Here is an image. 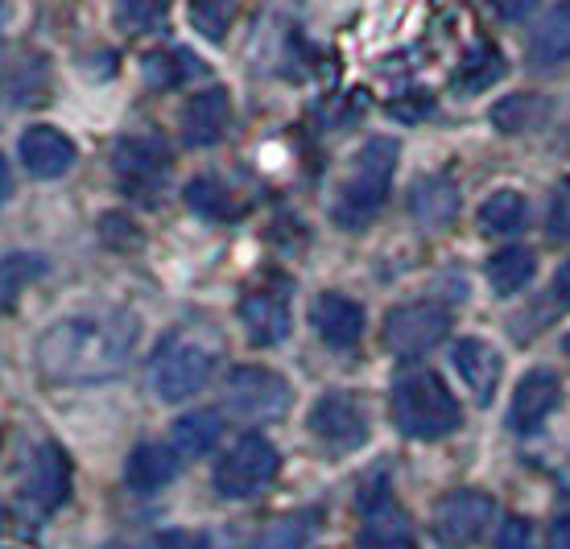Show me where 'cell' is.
Wrapping results in <instances>:
<instances>
[{
    "instance_id": "1",
    "label": "cell",
    "mask_w": 570,
    "mask_h": 549,
    "mask_svg": "<svg viewBox=\"0 0 570 549\" xmlns=\"http://www.w3.org/2000/svg\"><path fill=\"white\" fill-rule=\"evenodd\" d=\"M137 352L132 314H71L38 339V372L50 384H100L129 367Z\"/></svg>"
},
{
    "instance_id": "2",
    "label": "cell",
    "mask_w": 570,
    "mask_h": 549,
    "mask_svg": "<svg viewBox=\"0 0 570 549\" xmlns=\"http://www.w3.org/2000/svg\"><path fill=\"white\" fill-rule=\"evenodd\" d=\"M393 422L405 438L439 442L463 425V405L434 372H410L393 389Z\"/></svg>"
},
{
    "instance_id": "3",
    "label": "cell",
    "mask_w": 570,
    "mask_h": 549,
    "mask_svg": "<svg viewBox=\"0 0 570 549\" xmlns=\"http://www.w3.org/2000/svg\"><path fill=\"white\" fill-rule=\"evenodd\" d=\"M215 360H219V343L203 331H174L154 355L149 381L161 401H186V396L203 393V384L212 381Z\"/></svg>"
},
{
    "instance_id": "4",
    "label": "cell",
    "mask_w": 570,
    "mask_h": 549,
    "mask_svg": "<svg viewBox=\"0 0 570 549\" xmlns=\"http://www.w3.org/2000/svg\"><path fill=\"white\" fill-rule=\"evenodd\" d=\"M401 145L389 141V137H376L360 149L356 161V178L343 186L340 203H335V219H340L347 232H360L368 227L389 198V183H393V169H397Z\"/></svg>"
},
{
    "instance_id": "5",
    "label": "cell",
    "mask_w": 570,
    "mask_h": 549,
    "mask_svg": "<svg viewBox=\"0 0 570 549\" xmlns=\"http://www.w3.org/2000/svg\"><path fill=\"white\" fill-rule=\"evenodd\" d=\"M277 467H282V459H277L269 438L248 434L219 459V467H215V492L224 496V500H248V496L269 488Z\"/></svg>"
},
{
    "instance_id": "6",
    "label": "cell",
    "mask_w": 570,
    "mask_h": 549,
    "mask_svg": "<svg viewBox=\"0 0 570 549\" xmlns=\"http://www.w3.org/2000/svg\"><path fill=\"white\" fill-rule=\"evenodd\" d=\"M289 384L269 367H236L228 376V413L240 422H277L289 413Z\"/></svg>"
},
{
    "instance_id": "7",
    "label": "cell",
    "mask_w": 570,
    "mask_h": 549,
    "mask_svg": "<svg viewBox=\"0 0 570 549\" xmlns=\"http://www.w3.org/2000/svg\"><path fill=\"white\" fill-rule=\"evenodd\" d=\"M492 512H497L492 496L475 492V488H463V492L442 496L439 504H434L430 529H434L442 549H468L484 537V529L492 525Z\"/></svg>"
},
{
    "instance_id": "8",
    "label": "cell",
    "mask_w": 570,
    "mask_h": 549,
    "mask_svg": "<svg viewBox=\"0 0 570 549\" xmlns=\"http://www.w3.org/2000/svg\"><path fill=\"white\" fill-rule=\"evenodd\" d=\"M451 331V311L439 302H405L385 314V347L393 355H426Z\"/></svg>"
},
{
    "instance_id": "9",
    "label": "cell",
    "mask_w": 570,
    "mask_h": 549,
    "mask_svg": "<svg viewBox=\"0 0 570 549\" xmlns=\"http://www.w3.org/2000/svg\"><path fill=\"white\" fill-rule=\"evenodd\" d=\"M311 434L327 442L331 451H356L368 442V409L352 393L318 396L311 409Z\"/></svg>"
},
{
    "instance_id": "10",
    "label": "cell",
    "mask_w": 570,
    "mask_h": 549,
    "mask_svg": "<svg viewBox=\"0 0 570 549\" xmlns=\"http://www.w3.org/2000/svg\"><path fill=\"white\" fill-rule=\"evenodd\" d=\"M112 169L129 195H154L170 174V149L161 137H125L112 149Z\"/></svg>"
},
{
    "instance_id": "11",
    "label": "cell",
    "mask_w": 570,
    "mask_h": 549,
    "mask_svg": "<svg viewBox=\"0 0 570 549\" xmlns=\"http://www.w3.org/2000/svg\"><path fill=\"white\" fill-rule=\"evenodd\" d=\"M558 401H562V381H558L550 367L525 372L513 393V405H509V430L513 434H533L558 409Z\"/></svg>"
},
{
    "instance_id": "12",
    "label": "cell",
    "mask_w": 570,
    "mask_h": 549,
    "mask_svg": "<svg viewBox=\"0 0 570 549\" xmlns=\"http://www.w3.org/2000/svg\"><path fill=\"white\" fill-rule=\"evenodd\" d=\"M236 311H240L248 343H257V347H273L289 335V294L282 290H248Z\"/></svg>"
},
{
    "instance_id": "13",
    "label": "cell",
    "mask_w": 570,
    "mask_h": 549,
    "mask_svg": "<svg viewBox=\"0 0 570 549\" xmlns=\"http://www.w3.org/2000/svg\"><path fill=\"white\" fill-rule=\"evenodd\" d=\"M17 154H21V166H26L33 178H62V174L75 166L71 137L50 125L26 128L21 141H17Z\"/></svg>"
},
{
    "instance_id": "14",
    "label": "cell",
    "mask_w": 570,
    "mask_h": 549,
    "mask_svg": "<svg viewBox=\"0 0 570 549\" xmlns=\"http://www.w3.org/2000/svg\"><path fill=\"white\" fill-rule=\"evenodd\" d=\"M451 364H455V372L468 384V393L480 405H488L497 396L504 367H500V352L492 343H484V339H459L455 347H451Z\"/></svg>"
},
{
    "instance_id": "15",
    "label": "cell",
    "mask_w": 570,
    "mask_h": 549,
    "mask_svg": "<svg viewBox=\"0 0 570 549\" xmlns=\"http://www.w3.org/2000/svg\"><path fill=\"white\" fill-rule=\"evenodd\" d=\"M26 496L33 500L38 512H55V508L67 504L71 496V463L58 447H42L29 463V479H26Z\"/></svg>"
},
{
    "instance_id": "16",
    "label": "cell",
    "mask_w": 570,
    "mask_h": 549,
    "mask_svg": "<svg viewBox=\"0 0 570 549\" xmlns=\"http://www.w3.org/2000/svg\"><path fill=\"white\" fill-rule=\"evenodd\" d=\"M311 323L331 347H356L364 335V306L343 294H318L311 306Z\"/></svg>"
},
{
    "instance_id": "17",
    "label": "cell",
    "mask_w": 570,
    "mask_h": 549,
    "mask_svg": "<svg viewBox=\"0 0 570 549\" xmlns=\"http://www.w3.org/2000/svg\"><path fill=\"white\" fill-rule=\"evenodd\" d=\"M232 104L224 87H207L199 96L186 99L183 108V141L186 145H215L228 133Z\"/></svg>"
},
{
    "instance_id": "18",
    "label": "cell",
    "mask_w": 570,
    "mask_h": 549,
    "mask_svg": "<svg viewBox=\"0 0 570 549\" xmlns=\"http://www.w3.org/2000/svg\"><path fill=\"white\" fill-rule=\"evenodd\" d=\"M360 549H417L414 525L389 496L364 504V529H360Z\"/></svg>"
},
{
    "instance_id": "19",
    "label": "cell",
    "mask_w": 570,
    "mask_h": 549,
    "mask_svg": "<svg viewBox=\"0 0 570 549\" xmlns=\"http://www.w3.org/2000/svg\"><path fill=\"white\" fill-rule=\"evenodd\" d=\"M174 476H178V454L170 447H157V442H141L125 463V483L137 496L161 492L166 483H174Z\"/></svg>"
},
{
    "instance_id": "20",
    "label": "cell",
    "mask_w": 570,
    "mask_h": 549,
    "mask_svg": "<svg viewBox=\"0 0 570 549\" xmlns=\"http://www.w3.org/2000/svg\"><path fill=\"white\" fill-rule=\"evenodd\" d=\"M570 58V0H558L554 9L538 21L529 38V62L533 67H558Z\"/></svg>"
},
{
    "instance_id": "21",
    "label": "cell",
    "mask_w": 570,
    "mask_h": 549,
    "mask_svg": "<svg viewBox=\"0 0 570 549\" xmlns=\"http://www.w3.org/2000/svg\"><path fill=\"white\" fill-rule=\"evenodd\" d=\"M224 434V422H219V413L215 409H195V413H186L178 418L170 430V451L178 459H203V454L215 451V442Z\"/></svg>"
},
{
    "instance_id": "22",
    "label": "cell",
    "mask_w": 570,
    "mask_h": 549,
    "mask_svg": "<svg viewBox=\"0 0 570 549\" xmlns=\"http://www.w3.org/2000/svg\"><path fill=\"white\" fill-rule=\"evenodd\" d=\"M410 212H414L426 227L451 224V219L459 215V186L451 183V178H442V174H434V178H422V183L414 186Z\"/></svg>"
},
{
    "instance_id": "23",
    "label": "cell",
    "mask_w": 570,
    "mask_h": 549,
    "mask_svg": "<svg viewBox=\"0 0 570 549\" xmlns=\"http://www.w3.org/2000/svg\"><path fill=\"white\" fill-rule=\"evenodd\" d=\"M533 273H538V256L513 244V248H500L492 261H488V285L497 290L500 297H513L521 294L529 282H533Z\"/></svg>"
},
{
    "instance_id": "24",
    "label": "cell",
    "mask_w": 570,
    "mask_h": 549,
    "mask_svg": "<svg viewBox=\"0 0 570 549\" xmlns=\"http://www.w3.org/2000/svg\"><path fill=\"white\" fill-rule=\"evenodd\" d=\"M550 116V104H546L538 91H521V96H509L500 99L497 108H492V125L500 128V133H529V128H538Z\"/></svg>"
},
{
    "instance_id": "25",
    "label": "cell",
    "mask_w": 570,
    "mask_h": 549,
    "mask_svg": "<svg viewBox=\"0 0 570 549\" xmlns=\"http://www.w3.org/2000/svg\"><path fill=\"white\" fill-rule=\"evenodd\" d=\"M318 546V517L314 512H289L261 533L257 549H314Z\"/></svg>"
},
{
    "instance_id": "26",
    "label": "cell",
    "mask_w": 570,
    "mask_h": 549,
    "mask_svg": "<svg viewBox=\"0 0 570 549\" xmlns=\"http://www.w3.org/2000/svg\"><path fill=\"white\" fill-rule=\"evenodd\" d=\"M500 75H504V58H500L488 42H480V46H471L468 55H463V62H459L455 87L459 91H468V96H475V91H488Z\"/></svg>"
},
{
    "instance_id": "27",
    "label": "cell",
    "mask_w": 570,
    "mask_h": 549,
    "mask_svg": "<svg viewBox=\"0 0 570 549\" xmlns=\"http://www.w3.org/2000/svg\"><path fill=\"white\" fill-rule=\"evenodd\" d=\"M525 212H529L525 195H517V190H497V195L480 207V227L492 232V236H504V232H517V227L525 224Z\"/></svg>"
},
{
    "instance_id": "28",
    "label": "cell",
    "mask_w": 570,
    "mask_h": 549,
    "mask_svg": "<svg viewBox=\"0 0 570 549\" xmlns=\"http://www.w3.org/2000/svg\"><path fill=\"white\" fill-rule=\"evenodd\" d=\"M186 203L195 207V212H203V215H212V219H228V215H236L240 212V203L228 195V186H219L215 178H195V183L186 186Z\"/></svg>"
},
{
    "instance_id": "29",
    "label": "cell",
    "mask_w": 570,
    "mask_h": 549,
    "mask_svg": "<svg viewBox=\"0 0 570 549\" xmlns=\"http://www.w3.org/2000/svg\"><path fill=\"white\" fill-rule=\"evenodd\" d=\"M232 13H236V0H195L190 4V17H195V29L203 38L219 42L232 26Z\"/></svg>"
},
{
    "instance_id": "30",
    "label": "cell",
    "mask_w": 570,
    "mask_h": 549,
    "mask_svg": "<svg viewBox=\"0 0 570 549\" xmlns=\"http://www.w3.org/2000/svg\"><path fill=\"white\" fill-rule=\"evenodd\" d=\"M174 0H120V21L132 29V33H145V29H161L166 17H170Z\"/></svg>"
},
{
    "instance_id": "31",
    "label": "cell",
    "mask_w": 570,
    "mask_h": 549,
    "mask_svg": "<svg viewBox=\"0 0 570 549\" xmlns=\"http://www.w3.org/2000/svg\"><path fill=\"white\" fill-rule=\"evenodd\" d=\"M42 273H46L42 256H4L0 261V290H4V297H13L21 285L42 277Z\"/></svg>"
},
{
    "instance_id": "32",
    "label": "cell",
    "mask_w": 570,
    "mask_h": 549,
    "mask_svg": "<svg viewBox=\"0 0 570 549\" xmlns=\"http://www.w3.org/2000/svg\"><path fill=\"white\" fill-rule=\"evenodd\" d=\"M42 87H46V71L26 79L21 67H13V71L0 79V96H4V104H33V99L42 96Z\"/></svg>"
},
{
    "instance_id": "33",
    "label": "cell",
    "mask_w": 570,
    "mask_h": 549,
    "mask_svg": "<svg viewBox=\"0 0 570 549\" xmlns=\"http://www.w3.org/2000/svg\"><path fill=\"white\" fill-rule=\"evenodd\" d=\"M497 549H538V533H533V525H529L525 517H509V521L500 525Z\"/></svg>"
},
{
    "instance_id": "34",
    "label": "cell",
    "mask_w": 570,
    "mask_h": 549,
    "mask_svg": "<svg viewBox=\"0 0 570 549\" xmlns=\"http://www.w3.org/2000/svg\"><path fill=\"white\" fill-rule=\"evenodd\" d=\"M550 236L554 239H570V178L562 186H558L554 203H550Z\"/></svg>"
},
{
    "instance_id": "35",
    "label": "cell",
    "mask_w": 570,
    "mask_h": 549,
    "mask_svg": "<svg viewBox=\"0 0 570 549\" xmlns=\"http://www.w3.org/2000/svg\"><path fill=\"white\" fill-rule=\"evenodd\" d=\"M533 4H538V0H492V9H497L504 21H521L525 13H533Z\"/></svg>"
},
{
    "instance_id": "36",
    "label": "cell",
    "mask_w": 570,
    "mask_h": 549,
    "mask_svg": "<svg viewBox=\"0 0 570 549\" xmlns=\"http://www.w3.org/2000/svg\"><path fill=\"white\" fill-rule=\"evenodd\" d=\"M550 549H570V517H562V521L550 529Z\"/></svg>"
},
{
    "instance_id": "37",
    "label": "cell",
    "mask_w": 570,
    "mask_h": 549,
    "mask_svg": "<svg viewBox=\"0 0 570 549\" xmlns=\"http://www.w3.org/2000/svg\"><path fill=\"white\" fill-rule=\"evenodd\" d=\"M554 294L562 306H570V261L562 268H558V277H554Z\"/></svg>"
},
{
    "instance_id": "38",
    "label": "cell",
    "mask_w": 570,
    "mask_h": 549,
    "mask_svg": "<svg viewBox=\"0 0 570 549\" xmlns=\"http://www.w3.org/2000/svg\"><path fill=\"white\" fill-rule=\"evenodd\" d=\"M9 186H13V174H9V161L0 157V203H4V195H9Z\"/></svg>"
},
{
    "instance_id": "39",
    "label": "cell",
    "mask_w": 570,
    "mask_h": 549,
    "mask_svg": "<svg viewBox=\"0 0 570 549\" xmlns=\"http://www.w3.org/2000/svg\"><path fill=\"white\" fill-rule=\"evenodd\" d=\"M567 352H570V339H567Z\"/></svg>"
},
{
    "instance_id": "40",
    "label": "cell",
    "mask_w": 570,
    "mask_h": 549,
    "mask_svg": "<svg viewBox=\"0 0 570 549\" xmlns=\"http://www.w3.org/2000/svg\"><path fill=\"white\" fill-rule=\"evenodd\" d=\"M0 17H4V9H0Z\"/></svg>"
}]
</instances>
